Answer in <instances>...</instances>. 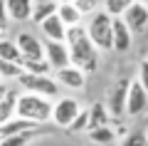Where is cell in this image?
Here are the masks:
<instances>
[{
	"label": "cell",
	"mask_w": 148,
	"mask_h": 146,
	"mask_svg": "<svg viewBox=\"0 0 148 146\" xmlns=\"http://www.w3.org/2000/svg\"><path fill=\"white\" fill-rule=\"evenodd\" d=\"M99 5H101V0H74V8L84 17H91L94 12H99Z\"/></svg>",
	"instance_id": "4316f807"
},
{
	"label": "cell",
	"mask_w": 148,
	"mask_h": 146,
	"mask_svg": "<svg viewBox=\"0 0 148 146\" xmlns=\"http://www.w3.org/2000/svg\"><path fill=\"white\" fill-rule=\"evenodd\" d=\"M45 60L52 64L54 72L69 67L72 64V55H69V47L67 42H52V40H45Z\"/></svg>",
	"instance_id": "52a82bcc"
},
{
	"label": "cell",
	"mask_w": 148,
	"mask_h": 146,
	"mask_svg": "<svg viewBox=\"0 0 148 146\" xmlns=\"http://www.w3.org/2000/svg\"><path fill=\"white\" fill-rule=\"evenodd\" d=\"M64 42H67V47H69L74 67L84 69L86 74H91V72L99 69V47L91 42L89 32H86V25L67 27V40Z\"/></svg>",
	"instance_id": "6da1fadb"
},
{
	"label": "cell",
	"mask_w": 148,
	"mask_h": 146,
	"mask_svg": "<svg viewBox=\"0 0 148 146\" xmlns=\"http://www.w3.org/2000/svg\"><path fill=\"white\" fill-rule=\"evenodd\" d=\"M123 22L131 27L133 35H141V32H146V30H148V5H143L141 0H136V3H133V5L126 10Z\"/></svg>",
	"instance_id": "8fae6325"
},
{
	"label": "cell",
	"mask_w": 148,
	"mask_h": 146,
	"mask_svg": "<svg viewBox=\"0 0 148 146\" xmlns=\"http://www.w3.org/2000/svg\"><path fill=\"white\" fill-rule=\"evenodd\" d=\"M121 146H148V131H131L121 139Z\"/></svg>",
	"instance_id": "83f0119b"
},
{
	"label": "cell",
	"mask_w": 148,
	"mask_h": 146,
	"mask_svg": "<svg viewBox=\"0 0 148 146\" xmlns=\"http://www.w3.org/2000/svg\"><path fill=\"white\" fill-rule=\"evenodd\" d=\"M86 134H89V139L94 141V144H99V146H109V144H114V141L119 139L116 129H111V124L101 126V129H94V131H86Z\"/></svg>",
	"instance_id": "44dd1931"
},
{
	"label": "cell",
	"mask_w": 148,
	"mask_h": 146,
	"mask_svg": "<svg viewBox=\"0 0 148 146\" xmlns=\"http://www.w3.org/2000/svg\"><path fill=\"white\" fill-rule=\"evenodd\" d=\"M141 3H143V5H148V0H141Z\"/></svg>",
	"instance_id": "1f68e13d"
},
{
	"label": "cell",
	"mask_w": 148,
	"mask_h": 146,
	"mask_svg": "<svg viewBox=\"0 0 148 146\" xmlns=\"http://www.w3.org/2000/svg\"><path fill=\"white\" fill-rule=\"evenodd\" d=\"M37 126L40 124H35V121H27V119H22V116H15V119H10L8 124L0 126V141L10 139V136H17V134H25V131L37 129Z\"/></svg>",
	"instance_id": "2e32d148"
},
{
	"label": "cell",
	"mask_w": 148,
	"mask_h": 146,
	"mask_svg": "<svg viewBox=\"0 0 148 146\" xmlns=\"http://www.w3.org/2000/svg\"><path fill=\"white\" fill-rule=\"evenodd\" d=\"M40 30H42L45 40H52V42H64L67 40V25L59 20V15L47 17V20L40 25Z\"/></svg>",
	"instance_id": "5bb4252c"
},
{
	"label": "cell",
	"mask_w": 148,
	"mask_h": 146,
	"mask_svg": "<svg viewBox=\"0 0 148 146\" xmlns=\"http://www.w3.org/2000/svg\"><path fill=\"white\" fill-rule=\"evenodd\" d=\"M111 124V111L104 102H94L89 107V131L101 129V126H109Z\"/></svg>",
	"instance_id": "9a60e30c"
},
{
	"label": "cell",
	"mask_w": 148,
	"mask_h": 146,
	"mask_svg": "<svg viewBox=\"0 0 148 146\" xmlns=\"http://www.w3.org/2000/svg\"><path fill=\"white\" fill-rule=\"evenodd\" d=\"M86 32H89L91 42L99 47V52H111L114 50V17L106 10H99L89 17Z\"/></svg>",
	"instance_id": "3957f363"
},
{
	"label": "cell",
	"mask_w": 148,
	"mask_h": 146,
	"mask_svg": "<svg viewBox=\"0 0 148 146\" xmlns=\"http://www.w3.org/2000/svg\"><path fill=\"white\" fill-rule=\"evenodd\" d=\"M57 10H59V3H57V0H37V3H35V10H32V20H30V22L42 25L47 17L57 15Z\"/></svg>",
	"instance_id": "e0dca14e"
},
{
	"label": "cell",
	"mask_w": 148,
	"mask_h": 146,
	"mask_svg": "<svg viewBox=\"0 0 148 146\" xmlns=\"http://www.w3.org/2000/svg\"><path fill=\"white\" fill-rule=\"evenodd\" d=\"M17 99H20V94H17L15 89L10 87L8 97L0 102V126L8 124L10 119H15V116H17Z\"/></svg>",
	"instance_id": "ac0fdd59"
},
{
	"label": "cell",
	"mask_w": 148,
	"mask_h": 146,
	"mask_svg": "<svg viewBox=\"0 0 148 146\" xmlns=\"http://www.w3.org/2000/svg\"><path fill=\"white\" fill-rule=\"evenodd\" d=\"M57 15H59V20H62L67 27L84 25V22H82V20H84V15L74 8V3H62V5H59V10H57Z\"/></svg>",
	"instance_id": "d6986e66"
},
{
	"label": "cell",
	"mask_w": 148,
	"mask_h": 146,
	"mask_svg": "<svg viewBox=\"0 0 148 146\" xmlns=\"http://www.w3.org/2000/svg\"><path fill=\"white\" fill-rule=\"evenodd\" d=\"M37 134H40V126H37V129L25 131V134H17V136H10V139H3V141H0V146H27Z\"/></svg>",
	"instance_id": "cb8c5ba5"
},
{
	"label": "cell",
	"mask_w": 148,
	"mask_h": 146,
	"mask_svg": "<svg viewBox=\"0 0 148 146\" xmlns=\"http://www.w3.org/2000/svg\"><path fill=\"white\" fill-rule=\"evenodd\" d=\"M84 107L79 104V99L74 97H62V99L54 102V111H52V124H57L59 129H69L72 121L79 116V111Z\"/></svg>",
	"instance_id": "5b68a950"
},
{
	"label": "cell",
	"mask_w": 148,
	"mask_h": 146,
	"mask_svg": "<svg viewBox=\"0 0 148 146\" xmlns=\"http://www.w3.org/2000/svg\"><path fill=\"white\" fill-rule=\"evenodd\" d=\"M22 67L30 74H49L52 72V64L47 60H22Z\"/></svg>",
	"instance_id": "d4e9b609"
},
{
	"label": "cell",
	"mask_w": 148,
	"mask_h": 146,
	"mask_svg": "<svg viewBox=\"0 0 148 146\" xmlns=\"http://www.w3.org/2000/svg\"><path fill=\"white\" fill-rule=\"evenodd\" d=\"M37 0H5L8 15L12 22H27L32 20V10H35Z\"/></svg>",
	"instance_id": "4fadbf2b"
},
{
	"label": "cell",
	"mask_w": 148,
	"mask_h": 146,
	"mask_svg": "<svg viewBox=\"0 0 148 146\" xmlns=\"http://www.w3.org/2000/svg\"><path fill=\"white\" fill-rule=\"evenodd\" d=\"M128 89H131V79H128V77L116 79V84L111 87L109 99H106V107H109V111H111V116H114V119H121V116L126 114Z\"/></svg>",
	"instance_id": "8992f818"
},
{
	"label": "cell",
	"mask_w": 148,
	"mask_h": 146,
	"mask_svg": "<svg viewBox=\"0 0 148 146\" xmlns=\"http://www.w3.org/2000/svg\"><path fill=\"white\" fill-rule=\"evenodd\" d=\"M67 131H72V134H82V131H89V109H82L79 116L72 121V126H69Z\"/></svg>",
	"instance_id": "f1b7e54d"
},
{
	"label": "cell",
	"mask_w": 148,
	"mask_h": 146,
	"mask_svg": "<svg viewBox=\"0 0 148 146\" xmlns=\"http://www.w3.org/2000/svg\"><path fill=\"white\" fill-rule=\"evenodd\" d=\"M133 47V32L123 17H114V52H128Z\"/></svg>",
	"instance_id": "7c38bea8"
},
{
	"label": "cell",
	"mask_w": 148,
	"mask_h": 146,
	"mask_svg": "<svg viewBox=\"0 0 148 146\" xmlns=\"http://www.w3.org/2000/svg\"><path fill=\"white\" fill-rule=\"evenodd\" d=\"M22 74H25V67L22 64L0 60V79H20Z\"/></svg>",
	"instance_id": "603a6c76"
},
{
	"label": "cell",
	"mask_w": 148,
	"mask_h": 146,
	"mask_svg": "<svg viewBox=\"0 0 148 146\" xmlns=\"http://www.w3.org/2000/svg\"><path fill=\"white\" fill-rule=\"evenodd\" d=\"M20 87L25 89V92L30 94H40V97H47V99H54V97H59V82L54 77H49V74H30L25 72L20 79Z\"/></svg>",
	"instance_id": "277c9868"
},
{
	"label": "cell",
	"mask_w": 148,
	"mask_h": 146,
	"mask_svg": "<svg viewBox=\"0 0 148 146\" xmlns=\"http://www.w3.org/2000/svg\"><path fill=\"white\" fill-rule=\"evenodd\" d=\"M148 109V92L138 79H131L128 89V102H126V116H141Z\"/></svg>",
	"instance_id": "9c48e42d"
},
{
	"label": "cell",
	"mask_w": 148,
	"mask_h": 146,
	"mask_svg": "<svg viewBox=\"0 0 148 146\" xmlns=\"http://www.w3.org/2000/svg\"><path fill=\"white\" fill-rule=\"evenodd\" d=\"M57 3H59V5H62V3H74V0H57Z\"/></svg>",
	"instance_id": "4dcf8cb0"
},
{
	"label": "cell",
	"mask_w": 148,
	"mask_h": 146,
	"mask_svg": "<svg viewBox=\"0 0 148 146\" xmlns=\"http://www.w3.org/2000/svg\"><path fill=\"white\" fill-rule=\"evenodd\" d=\"M136 79L146 87V92H148V60H143V62L138 64V77Z\"/></svg>",
	"instance_id": "f546056e"
},
{
	"label": "cell",
	"mask_w": 148,
	"mask_h": 146,
	"mask_svg": "<svg viewBox=\"0 0 148 146\" xmlns=\"http://www.w3.org/2000/svg\"><path fill=\"white\" fill-rule=\"evenodd\" d=\"M146 60H148V55H146Z\"/></svg>",
	"instance_id": "d6a6232c"
},
{
	"label": "cell",
	"mask_w": 148,
	"mask_h": 146,
	"mask_svg": "<svg viewBox=\"0 0 148 146\" xmlns=\"http://www.w3.org/2000/svg\"><path fill=\"white\" fill-rule=\"evenodd\" d=\"M133 3L136 0H101V10H106L111 17H123Z\"/></svg>",
	"instance_id": "ffe728a7"
},
{
	"label": "cell",
	"mask_w": 148,
	"mask_h": 146,
	"mask_svg": "<svg viewBox=\"0 0 148 146\" xmlns=\"http://www.w3.org/2000/svg\"><path fill=\"white\" fill-rule=\"evenodd\" d=\"M52 111H54V102L47 99V97L22 92L20 99H17V116H22L27 121H35L40 126L52 121Z\"/></svg>",
	"instance_id": "7a4b0ae2"
},
{
	"label": "cell",
	"mask_w": 148,
	"mask_h": 146,
	"mask_svg": "<svg viewBox=\"0 0 148 146\" xmlns=\"http://www.w3.org/2000/svg\"><path fill=\"white\" fill-rule=\"evenodd\" d=\"M54 79L59 82V87L72 89V92H82V89L86 87V72L79 69V67H74V64H69V67L54 72Z\"/></svg>",
	"instance_id": "30bf717a"
},
{
	"label": "cell",
	"mask_w": 148,
	"mask_h": 146,
	"mask_svg": "<svg viewBox=\"0 0 148 146\" xmlns=\"http://www.w3.org/2000/svg\"><path fill=\"white\" fill-rule=\"evenodd\" d=\"M0 60H8V62H17L22 64V52H20V47H17L15 40H5V42H0Z\"/></svg>",
	"instance_id": "7402d4cb"
},
{
	"label": "cell",
	"mask_w": 148,
	"mask_h": 146,
	"mask_svg": "<svg viewBox=\"0 0 148 146\" xmlns=\"http://www.w3.org/2000/svg\"><path fill=\"white\" fill-rule=\"evenodd\" d=\"M10 15H8V8H5V0H0V42L10 40Z\"/></svg>",
	"instance_id": "484cf974"
},
{
	"label": "cell",
	"mask_w": 148,
	"mask_h": 146,
	"mask_svg": "<svg viewBox=\"0 0 148 146\" xmlns=\"http://www.w3.org/2000/svg\"><path fill=\"white\" fill-rule=\"evenodd\" d=\"M15 42H17V47H20V52H22L25 60H45V42L37 35L22 30V32H17Z\"/></svg>",
	"instance_id": "ba28073f"
}]
</instances>
